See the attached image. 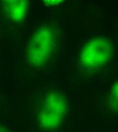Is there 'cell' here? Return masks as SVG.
<instances>
[{
  "mask_svg": "<svg viewBox=\"0 0 118 132\" xmlns=\"http://www.w3.org/2000/svg\"><path fill=\"white\" fill-rule=\"evenodd\" d=\"M33 111L39 127L45 130L59 129L67 114V97L58 90L40 93L35 99Z\"/></svg>",
  "mask_w": 118,
  "mask_h": 132,
  "instance_id": "obj_1",
  "label": "cell"
},
{
  "mask_svg": "<svg viewBox=\"0 0 118 132\" xmlns=\"http://www.w3.org/2000/svg\"><path fill=\"white\" fill-rule=\"evenodd\" d=\"M56 32L51 26L38 28L30 37L27 48V65L34 70H40L49 65L56 50Z\"/></svg>",
  "mask_w": 118,
  "mask_h": 132,
  "instance_id": "obj_2",
  "label": "cell"
},
{
  "mask_svg": "<svg viewBox=\"0 0 118 132\" xmlns=\"http://www.w3.org/2000/svg\"><path fill=\"white\" fill-rule=\"evenodd\" d=\"M112 45L104 38L90 40L80 53V65L84 69L93 71L106 65L112 56Z\"/></svg>",
  "mask_w": 118,
  "mask_h": 132,
  "instance_id": "obj_3",
  "label": "cell"
},
{
  "mask_svg": "<svg viewBox=\"0 0 118 132\" xmlns=\"http://www.w3.org/2000/svg\"><path fill=\"white\" fill-rule=\"evenodd\" d=\"M1 3L5 16L17 23L25 19L30 8L29 0H1Z\"/></svg>",
  "mask_w": 118,
  "mask_h": 132,
  "instance_id": "obj_4",
  "label": "cell"
},
{
  "mask_svg": "<svg viewBox=\"0 0 118 132\" xmlns=\"http://www.w3.org/2000/svg\"><path fill=\"white\" fill-rule=\"evenodd\" d=\"M108 102L111 108L118 112V82L114 83L112 87Z\"/></svg>",
  "mask_w": 118,
  "mask_h": 132,
  "instance_id": "obj_5",
  "label": "cell"
},
{
  "mask_svg": "<svg viewBox=\"0 0 118 132\" xmlns=\"http://www.w3.org/2000/svg\"><path fill=\"white\" fill-rule=\"evenodd\" d=\"M65 0H43L44 3L50 6H56L62 3Z\"/></svg>",
  "mask_w": 118,
  "mask_h": 132,
  "instance_id": "obj_6",
  "label": "cell"
},
{
  "mask_svg": "<svg viewBox=\"0 0 118 132\" xmlns=\"http://www.w3.org/2000/svg\"><path fill=\"white\" fill-rule=\"evenodd\" d=\"M8 131V129L6 127L1 126H0V132H7Z\"/></svg>",
  "mask_w": 118,
  "mask_h": 132,
  "instance_id": "obj_7",
  "label": "cell"
}]
</instances>
